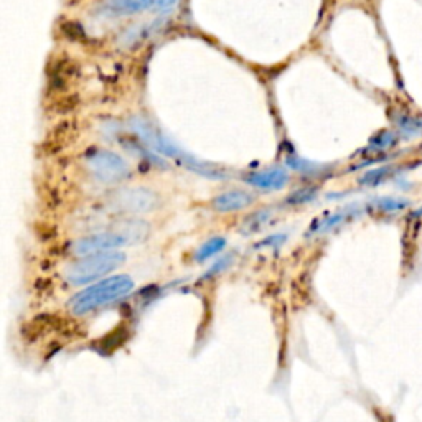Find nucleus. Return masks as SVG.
I'll use <instances>...</instances> for the list:
<instances>
[{"instance_id": "10", "label": "nucleus", "mask_w": 422, "mask_h": 422, "mask_svg": "<svg viewBox=\"0 0 422 422\" xmlns=\"http://www.w3.org/2000/svg\"><path fill=\"white\" fill-rule=\"evenodd\" d=\"M225 247H226V238L223 236L210 238L208 241H205L198 247L197 252H195V261H197V263H206V261H210L215 256L220 254Z\"/></svg>"}, {"instance_id": "12", "label": "nucleus", "mask_w": 422, "mask_h": 422, "mask_svg": "<svg viewBox=\"0 0 422 422\" xmlns=\"http://www.w3.org/2000/svg\"><path fill=\"white\" fill-rule=\"evenodd\" d=\"M286 165L289 168H292V170L302 173V175H305V177H310L312 173L320 172V167L317 165V163H312L310 160L302 159V157H299V155H287Z\"/></svg>"}, {"instance_id": "7", "label": "nucleus", "mask_w": 422, "mask_h": 422, "mask_svg": "<svg viewBox=\"0 0 422 422\" xmlns=\"http://www.w3.org/2000/svg\"><path fill=\"white\" fill-rule=\"evenodd\" d=\"M154 6L155 0H104L97 7V12L106 19H121L152 10Z\"/></svg>"}, {"instance_id": "5", "label": "nucleus", "mask_w": 422, "mask_h": 422, "mask_svg": "<svg viewBox=\"0 0 422 422\" xmlns=\"http://www.w3.org/2000/svg\"><path fill=\"white\" fill-rule=\"evenodd\" d=\"M84 163L96 181L117 185L131 177V165L122 155L104 149H90L84 154Z\"/></svg>"}, {"instance_id": "13", "label": "nucleus", "mask_w": 422, "mask_h": 422, "mask_svg": "<svg viewBox=\"0 0 422 422\" xmlns=\"http://www.w3.org/2000/svg\"><path fill=\"white\" fill-rule=\"evenodd\" d=\"M315 195H317V190H315L314 186H304V188L295 190V192L289 195L286 202L292 206L307 205V203H310L315 198Z\"/></svg>"}, {"instance_id": "2", "label": "nucleus", "mask_w": 422, "mask_h": 422, "mask_svg": "<svg viewBox=\"0 0 422 422\" xmlns=\"http://www.w3.org/2000/svg\"><path fill=\"white\" fill-rule=\"evenodd\" d=\"M136 289V282L131 275L117 274L109 275L103 281L86 286L83 291H79L68 300V307L71 314L76 317H83L95 312L97 309H103L106 305L114 304L126 299L129 294H132Z\"/></svg>"}, {"instance_id": "14", "label": "nucleus", "mask_w": 422, "mask_h": 422, "mask_svg": "<svg viewBox=\"0 0 422 422\" xmlns=\"http://www.w3.org/2000/svg\"><path fill=\"white\" fill-rule=\"evenodd\" d=\"M231 264H233V254H226L223 257H220V259L215 261V263L211 264V268L208 269L205 274H203V279H205V281H206V279L215 277V275L221 274V273H223V270L228 269Z\"/></svg>"}, {"instance_id": "11", "label": "nucleus", "mask_w": 422, "mask_h": 422, "mask_svg": "<svg viewBox=\"0 0 422 422\" xmlns=\"http://www.w3.org/2000/svg\"><path fill=\"white\" fill-rule=\"evenodd\" d=\"M270 218H273V211L268 210V208H266V210H259V211L252 213L251 216H247L246 220H244V223L241 226V233L244 234V236L259 233L261 229L268 226Z\"/></svg>"}, {"instance_id": "3", "label": "nucleus", "mask_w": 422, "mask_h": 422, "mask_svg": "<svg viewBox=\"0 0 422 422\" xmlns=\"http://www.w3.org/2000/svg\"><path fill=\"white\" fill-rule=\"evenodd\" d=\"M149 234L147 223L142 220H127L122 221L117 229L101 231V233H92L90 236L79 238L71 244V252L74 256L83 257L96 254V252L117 251L124 246H131L144 241Z\"/></svg>"}, {"instance_id": "9", "label": "nucleus", "mask_w": 422, "mask_h": 422, "mask_svg": "<svg viewBox=\"0 0 422 422\" xmlns=\"http://www.w3.org/2000/svg\"><path fill=\"white\" fill-rule=\"evenodd\" d=\"M254 195L244 190H229V192L220 193L213 198V208L220 213H233L247 208L254 203Z\"/></svg>"}, {"instance_id": "15", "label": "nucleus", "mask_w": 422, "mask_h": 422, "mask_svg": "<svg viewBox=\"0 0 422 422\" xmlns=\"http://www.w3.org/2000/svg\"><path fill=\"white\" fill-rule=\"evenodd\" d=\"M286 239H287V234H270V236H268L264 239V241H261L259 244H257V247H270V250H279V247L282 246V244H286Z\"/></svg>"}, {"instance_id": "4", "label": "nucleus", "mask_w": 422, "mask_h": 422, "mask_svg": "<svg viewBox=\"0 0 422 422\" xmlns=\"http://www.w3.org/2000/svg\"><path fill=\"white\" fill-rule=\"evenodd\" d=\"M126 254L122 251L96 252V254L78 257L74 263L66 268L65 277L71 286H91V284L109 277L126 263Z\"/></svg>"}, {"instance_id": "8", "label": "nucleus", "mask_w": 422, "mask_h": 422, "mask_svg": "<svg viewBox=\"0 0 422 422\" xmlns=\"http://www.w3.org/2000/svg\"><path fill=\"white\" fill-rule=\"evenodd\" d=\"M244 181L263 192H279L287 186L289 173L282 167H273L247 173L244 175Z\"/></svg>"}, {"instance_id": "1", "label": "nucleus", "mask_w": 422, "mask_h": 422, "mask_svg": "<svg viewBox=\"0 0 422 422\" xmlns=\"http://www.w3.org/2000/svg\"><path fill=\"white\" fill-rule=\"evenodd\" d=\"M129 129L139 139L142 144L155 152L160 157H165L170 160H175L180 167L186 168V170L197 173V175L203 177L208 180H228L229 170L225 167L213 165V163L203 162L195 155L185 152L180 145H177L165 132L160 129L157 124H154L150 119L144 117V115H132L129 119Z\"/></svg>"}, {"instance_id": "6", "label": "nucleus", "mask_w": 422, "mask_h": 422, "mask_svg": "<svg viewBox=\"0 0 422 422\" xmlns=\"http://www.w3.org/2000/svg\"><path fill=\"white\" fill-rule=\"evenodd\" d=\"M160 200L152 190L149 188H126L117 190L111 198V205L117 211L139 215V213H150L159 208Z\"/></svg>"}, {"instance_id": "16", "label": "nucleus", "mask_w": 422, "mask_h": 422, "mask_svg": "<svg viewBox=\"0 0 422 422\" xmlns=\"http://www.w3.org/2000/svg\"><path fill=\"white\" fill-rule=\"evenodd\" d=\"M177 6H179V0H155L152 10L157 12L159 15H168L175 10Z\"/></svg>"}]
</instances>
